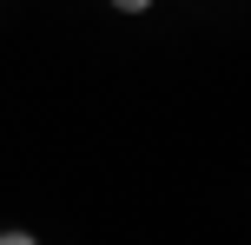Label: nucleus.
Wrapping results in <instances>:
<instances>
[{"instance_id":"1","label":"nucleus","mask_w":251,"mask_h":245,"mask_svg":"<svg viewBox=\"0 0 251 245\" xmlns=\"http://www.w3.org/2000/svg\"><path fill=\"white\" fill-rule=\"evenodd\" d=\"M0 245H40L33 232H0Z\"/></svg>"},{"instance_id":"2","label":"nucleus","mask_w":251,"mask_h":245,"mask_svg":"<svg viewBox=\"0 0 251 245\" xmlns=\"http://www.w3.org/2000/svg\"><path fill=\"white\" fill-rule=\"evenodd\" d=\"M113 7H119V13H146L152 0H113Z\"/></svg>"}]
</instances>
